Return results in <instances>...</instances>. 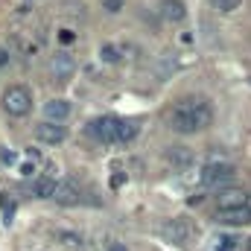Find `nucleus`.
<instances>
[{"instance_id":"1","label":"nucleus","mask_w":251,"mask_h":251,"mask_svg":"<svg viewBox=\"0 0 251 251\" xmlns=\"http://www.w3.org/2000/svg\"><path fill=\"white\" fill-rule=\"evenodd\" d=\"M213 120V105L204 97H187L181 102H176V108L170 111V128L178 134H199L204 126Z\"/></svg>"},{"instance_id":"2","label":"nucleus","mask_w":251,"mask_h":251,"mask_svg":"<svg viewBox=\"0 0 251 251\" xmlns=\"http://www.w3.org/2000/svg\"><path fill=\"white\" fill-rule=\"evenodd\" d=\"M88 134H94L102 143H128L137 134V126L131 120H120V117H100L88 126Z\"/></svg>"},{"instance_id":"3","label":"nucleus","mask_w":251,"mask_h":251,"mask_svg":"<svg viewBox=\"0 0 251 251\" xmlns=\"http://www.w3.org/2000/svg\"><path fill=\"white\" fill-rule=\"evenodd\" d=\"M3 108H6V114H12V117H26V114L32 111V94H29V88H24V85H9V88L3 91Z\"/></svg>"},{"instance_id":"4","label":"nucleus","mask_w":251,"mask_h":251,"mask_svg":"<svg viewBox=\"0 0 251 251\" xmlns=\"http://www.w3.org/2000/svg\"><path fill=\"white\" fill-rule=\"evenodd\" d=\"M234 167L228 161H207L204 170H201V184L210 190H225L231 181H234Z\"/></svg>"},{"instance_id":"5","label":"nucleus","mask_w":251,"mask_h":251,"mask_svg":"<svg viewBox=\"0 0 251 251\" xmlns=\"http://www.w3.org/2000/svg\"><path fill=\"white\" fill-rule=\"evenodd\" d=\"M193 234H196V228L190 225V219L184 216H176V219H170V222H164L161 225V237H167L170 243H176V246H184L193 240Z\"/></svg>"},{"instance_id":"6","label":"nucleus","mask_w":251,"mask_h":251,"mask_svg":"<svg viewBox=\"0 0 251 251\" xmlns=\"http://www.w3.org/2000/svg\"><path fill=\"white\" fill-rule=\"evenodd\" d=\"M216 207L219 210H237V207H249V193L240 187H225L216 196Z\"/></svg>"},{"instance_id":"7","label":"nucleus","mask_w":251,"mask_h":251,"mask_svg":"<svg viewBox=\"0 0 251 251\" xmlns=\"http://www.w3.org/2000/svg\"><path fill=\"white\" fill-rule=\"evenodd\" d=\"M53 199H56V204H62V207H73V204L82 201V187H79L73 178L59 181V184H56V193H53Z\"/></svg>"},{"instance_id":"8","label":"nucleus","mask_w":251,"mask_h":251,"mask_svg":"<svg viewBox=\"0 0 251 251\" xmlns=\"http://www.w3.org/2000/svg\"><path fill=\"white\" fill-rule=\"evenodd\" d=\"M50 73H53V79L64 85L73 73H76V59L70 56V53H56L53 56V62H50Z\"/></svg>"},{"instance_id":"9","label":"nucleus","mask_w":251,"mask_h":251,"mask_svg":"<svg viewBox=\"0 0 251 251\" xmlns=\"http://www.w3.org/2000/svg\"><path fill=\"white\" fill-rule=\"evenodd\" d=\"M35 137L41 143H47V146H56V143H62L67 137V128L59 123H41V126H35Z\"/></svg>"},{"instance_id":"10","label":"nucleus","mask_w":251,"mask_h":251,"mask_svg":"<svg viewBox=\"0 0 251 251\" xmlns=\"http://www.w3.org/2000/svg\"><path fill=\"white\" fill-rule=\"evenodd\" d=\"M44 117H47V123H62L70 117V102L67 100H50V102H44Z\"/></svg>"},{"instance_id":"11","label":"nucleus","mask_w":251,"mask_h":251,"mask_svg":"<svg viewBox=\"0 0 251 251\" xmlns=\"http://www.w3.org/2000/svg\"><path fill=\"white\" fill-rule=\"evenodd\" d=\"M216 219L222 225H246V222H251V204L237 207V210H216Z\"/></svg>"},{"instance_id":"12","label":"nucleus","mask_w":251,"mask_h":251,"mask_svg":"<svg viewBox=\"0 0 251 251\" xmlns=\"http://www.w3.org/2000/svg\"><path fill=\"white\" fill-rule=\"evenodd\" d=\"M161 15L167 21H173V24H181L184 15H187V9H184L181 0H161Z\"/></svg>"},{"instance_id":"13","label":"nucleus","mask_w":251,"mask_h":251,"mask_svg":"<svg viewBox=\"0 0 251 251\" xmlns=\"http://www.w3.org/2000/svg\"><path fill=\"white\" fill-rule=\"evenodd\" d=\"M56 184H59V181H56L53 176H41V178L32 184V196H35V199H53Z\"/></svg>"},{"instance_id":"14","label":"nucleus","mask_w":251,"mask_h":251,"mask_svg":"<svg viewBox=\"0 0 251 251\" xmlns=\"http://www.w3.org/2000/svg\"><path fill=\"white\" fill-rule=\"evenodd\" d=\"M170 161L178 164V167H187L190 161H193V152H190L187 146H184V149H181V146H173V149H170Z\"/></svg>"},{"instance_id":"15","label":"nucleus","mask_w":251,"mask_h":251,"mask_svg":"<svg viewBox=\"0 0 251 251\" xmlns=\"http://www.w3.org/2000/svg\"><path fill=\"white\" fill-rule=\"evenodd\" d=\"M213 3V9L216 12H222V15H228V12H234V9H240V3L243 0H210Z\"/></svg>"},{"instance_id":"16","label":"nucleus","mask_w":251,"mask_h":251,"mask_svg":"<svg viewBox=\"0 0 251 251\" xmlns=\"http://www.w3.org/2000/svg\"><path fill=\"white\" fill-rule=\"evenodd\" d=\"M102 62H120V50H117V47H111V44H105V47H102Z\"/></svg>"},{"instance_id":"17","label":"nucleus","mask_w":251,"mask_h":251,"mask_svg":"<svg viewBox=\"0 0 251 251\" xmlns=\"http://www.w3.org/2000/svg\"><path fill=\"white\" fill-rule=\"evenodd\" d=\"M59 240H62V246H70V249H79V246H82V240H79V237H76V234H59Z\"/></svg>"},{"instance_id":"18","label":"nucleus","mask_w":251,"mask_h":251,"mask_svg":"<svg viewBox=\"0 0 251 251\" xmlns=\"http://www.w3.org/2000/svg\"><path fill=\"white\" fill-rule=\"evenodd\" d=\"M123 9V0H105V12H111V15H117Z\"/></svg>"},{"instance_id":"19","label":"nucleus","mask_w":251,"mask_h":251,"mask_svg":"<svg viewBox=\"0 0 251 251\" xmlns=\"http://www.w3.org/2000/svg\"><path fill=\"white\" fill-rule=\"evenodd\" d=\"M73 38H76V35H73L70 29H62V32H59V41H62V44H73Z\"/></svg>"},{"instance_id":"20","label":"nucleus","mask_w":251,"mask_h":251,"mask_svg":"<svg viewBox=\"0 0 251 251\" xmlns=\"http://www.w3.org/2000/svg\"><path fill=\"white\" fill-rule=\"evenodd\" d=\"M108 251H128V249H126L123 243H111V246H108Z\"/></svg>"},{"instance_id":"21","label":"nucleus","mask_w":251,"mask_h":251,"mask_svg":"<svg viewBox=\"0 0 251 251\" xmlns=\"http://www.w3.org/2000/svg\"><path fill=\"white\" fill-rule=\"evenodd\" d=\"M249 251H251V240H249Z\"/></svg>"}]
</instances>
